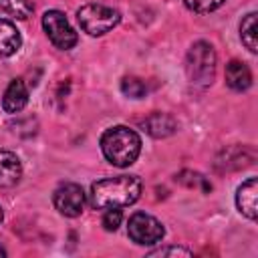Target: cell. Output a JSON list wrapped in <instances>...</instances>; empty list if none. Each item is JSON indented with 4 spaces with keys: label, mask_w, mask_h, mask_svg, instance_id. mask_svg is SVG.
Masks as SVG:
<instances>
[{
    "label": "cell",
    "mask_w": 258,
    "mask_h": 258,
    "mask_svg": "<svg viewBox=\"0 0 258 258\" xmlns=\"http://www.w3.org/2000/svg\"><path fill=\"white\" fill-rule=\"evenodd\" d=\"M85 202H87V196H85L83 187L73 181L60 183L52 194V204H54L56 212L67 218L81 216L85 210Z\"/></svg>",
    "instance_id": "obj_7"
},
{
    "label": "cell",
    "mask_w": 258,
    "mask_h": 258,
    "mask_svg": "<svg viewBox=\"0 0 258 258\" xmlns=\"http://www.w3.org/2000/svg\"><path fill=\"white\" fill-rule=\"evenodd\" d=\"M143 127L153 137H167L177 129V123L167 113H153L143 121Z\"/></svg>",
    "instance_id": "obj_13"
},
{
    "label": "cell",
    "mask_w": 258,
    "mask_h": 258,
    "mask_svg": "<svg viewBox=\"0 0 258 258\" xmlns=\"http://www.w3.org/2000/svg\"><path fill=\"white\" fill-rule=\"evenodd\" d=\"M121 91L129 99H141L147 93V85L141 79H137V77H125L121 81Z\"/></svg>",
    "instance_id": "obj_16"
},
{
    "label": "cell",
    "mask_w": 258,
    "mask_h": 258,
    "mask_svg": "<svg viewBox=\"0 0 258 258\" xmlns=\"http://www.w3.org/2000/svg\"><path fill=\"white\" fill-rule=\"evenodd\" d=\"M226 85L234 91H246L252 85L250 69L240 60H230L226 64Z\"/></svg>",
    "instance_id": "obj_11"
},
{
    "label": "cell",
    "mask_w": 258,
    "mask_h": 258,
    "mask_svg": "<svg viewBox=\"0 0 258 258\" xmlns=\"http://www.w3.org/2000/svg\"><path fill=\"white\" fill-rule=\"evenodd\" d=\"M0 256H6V250H4L2 246H0Z\"/></svg>",
    "instance_id": "obj_20"
},
{
    "label": "cell",
    "mask_w": 258,
    "mask_h": 258,
    "mask_svg": "<svg viewBox=\"0 0 258 258\" xmlns=\"http://www.w3.org/2000/svg\"><path fill=\"white\" fill-rule=\"evenodd\" d=\"M149 258H155V256H159V258H165V256H191V252L187 250V248H181V246H165V248H157V250H151L149 254H147Z\"/></svg>",
    "instance_id": "obj_19"
},
{
    "label": "cell",
    "mask_w": 258,
    "mask_h": 258,
    "mask_svg": "<svg viewBox=\"0 0 258 258\" xmlns=\"http://www.w3.org/2000/svg\"><path fill=\"white\" fill-rule=\"evenodd\" d=\"M218 56L210 42L198 40L189 46L185 56V75L196 87H210L216 79Z\"/></svg>",
    "instance_id": "obj_3"
},
{
    "label": "cell",
    "mask_w": 258,
    "mask_h": 258,
    "mask_svg": "<svg viewBox=\"0 0 258 258\" xmlns=\"http://www.w3.org/2000/svg\"><path fill=\"white\" fill-rule=\"evenodd\" d=\"M236 206L242 216H246L248 220H256V212H258V181H256V177L246 179L238 187Z\"/></svg>",
    "instance_id": "obj_8"
},
{
    "label": "cell",
    "mask_w": 258,
    "mask_h": 258,
    "mask_svg": "<svg viewBox=\"0 0 258 258\" xmlns=\"http://www.w3.org/2000/svg\"><path fill=\"white\" fill-rule=\"evenodd\" d=\"M101 151L109 163L117 167H129L139 157L141 137L125 125L109 127L101 135Z\"/></svg>",
    "instance_id": "obj_2"
},
{
    "label": "cell",
    "mask_w": 258,
    "mask_h": 258,
    "mask_svg": "<svg viewBox=\"0 0 258 258\" xmlns=\"http://www.w3.org/2000/svg\"><path fill=\"white\" fill-rule=\"evenodd\" d=\"M121 220H123V216H121V210H119V208H107V210L103 212L101 224H103V228H105L107 232H115V230L119 228Z\"/></svg>",
    "instance_id": "obj_17"
},
{
    "label": "cell",
    "mask_w": 258,
    "mask_h": 258,
    "mask_svg": "<svg viewBox=\"0 0 258 258\" xmlns=\"http://www.w3.org/2000/svg\"><path fill=\"white\" fill-rule=\"evenodd\" d=\"M256 12H250L244 16V20L240 22V38L242 42L246 44V48L250 52H256L258 50V24H256Z\"/></svg>",
    "instance_id": "obj_14"
},
{
    "label": "cell",
    "mask_w": 258,
    "mask_h": 258,
    "mask_svg": "<svg viewBox=\"0 0 258 258\" xmlns=\"http://www.w3.org/2000/svg\"><path fill=\"white\" fill-rule=\"evenodd\" d=\"M28 103V89L24 85L22 79H14L10 81V85L6 87L4 91V97H2V109L10 115L22 111Z\"/></svg>",
    "instance_id": "obj_9"
},
{
    "label": "cell",
    "mask_w": 258,
    "mask_h": 258,
    "mask_svg": "<svg viewBox=\"0 0 258 258\" xmlns=\"http://www.w3.org/2000/svg\"><path fill=\"white\" fill-rule=\"evenodd\" d=\"M22 44V36L18 32V28L6 20L0 18V56H10L14 54Z\"/></svg>",
    "instance_id": "obj_12"
},
{
    "label": "cell",
    "mask_w": 258,
    "mask_h": 258,
    "mask_svg": "<svg viewBox=\"0 0 258 258\" xmlns=\"http://www.w3.org/2000/svg\"><path fill=\"white\" fill-rule=\"evenodd\" d=\"M0 10L10 14V16H16V18L24 20L32 14L34 6H32L30 0H0Z\"/></svg>",
    "instance_id": "obj_15"
},
{
    "label": "cell",
    "mask_w": 258,
    "mask_h": 258,
    "mask_svg": "<svg viewBox=\"0 0 258 258\" xmlns=\"http://www.w3.org/2000/svg\"><path fill=\"white\" fill-rule=\"evenodd\" d=\"M42 28L50 42L60 50H71L79 40L75 28L69 24L67 16L60 10H46L42 14Z\"/></svg>",
    "instance_id": "obj_5"
},
{
    "label": "cell",
    "mask_w": 258,
    "mask_h": 258,
    "mask_svg": "<svg viewBox=\"0 0 258 258\" xmlns=\"http://www.w3.org/2000/svg\"><path fill=\"white\" fill-rule=\"evenodd\" d=\"M141 196V181L135 175H117L99 179L91 185V206L97 210L127 208Z\"/></svg>",
    "instance_id": "obj_1"
},
{
    "label": "cell",
    "mask_w": 258,
    "mask_h": 258,
    "mask_svg": "<svg viewBox=\"0 0 258 258\" xmlns=\"http://www.w3.org/2000/svg\"><path fill=\"white\" fill-rule=\"evenodd\" d=\"M2 218H4V214H2V208H0V222H2Z\"/></svg>",
    "instance_id": "obj_21"
},
{
    "label": "cell",
    "mask_w": 258,
    "mask_h": 258,
    "mask_svg": "<svg viewBox=\"0 0 258 258\" xmlns=\"http://www.w3.org/2000/svg\"><path fill=\"white\" fill-rule=\"evenodd\" d=\"M22 177V163L16 153L0 149V187L16 185Z\"/></svg>",
    "instance_id": "obj_10"
},
{
    "label": "cell",
    "mask_w": 258,
    "mask_h": 258,
    "mask_svg": "<svg viewBox=\"0 0 258 258\" xmlns=\"http://www.w3.org/2000/svg\"><path fill=\"white\" fill-rule=\"evenodd\" d=\"M77 20L87 34L101 36V34H107L109 30H113L121 22V14H119V10H115L111 6L89 2L77 10Z\"/></svg>",
    "instance_id": "obj_4"
},
{
    "label": "cell",
    "mask_w": 258,
    "mask_h": 258,
    "mask_svg": "<svg viewBox=\"0 0 258 258\" xmlns=\"http://www.w3.org/2000/svg\"><path fill=\"white\" fill-rule=\"evenodd\" d=\"M127 234L135 244L151 246V244H157L163 238L165 230H163V224L157 218H153L145 212H135L127 222Z\"/></svg>",
    "instance_id": "obj_6"
},
{
    "label": "cell",
    "mask_w": 258,
    "mask_h": 258,
    "mask_svg": "<svg viewBox=\"0 0 258 258\" xmlns=\"http://www.w3.org/2000/svg\"><path fill=\"white\" fill-rule=\"evenodd\" d=\"M183 4L194 12H212L224 4V0H183Z\"/></svg>",
    "instance_id": "obj_18"
}]
</instances>
